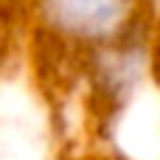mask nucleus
I'll return each mask as SVG.
<instances>
[{
	"instance_id": "obj_1",
	"label": "nucleus",
	"mask_w": 160,
	"mask_h": 160,
	"mask_svg": "<svg viewBox=\"0 0 160 160\" xmlns=\"http://www.w3.org/2000/svg\"><path fill=\"white\" fill-rule=\"evenodd\" d=\"M132 0H45V17L73 39H107L112 37Z\"/></svg>"
}]
</instances>
